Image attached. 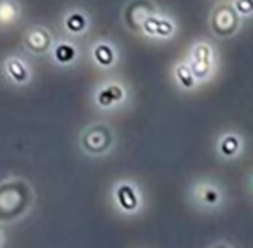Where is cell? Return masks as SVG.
<instances>
[{
    "instance_id": "cell-6",
    "label": "cell",
    "mask_w": 253,
    "mask_h": 248,
    "mask_svg": "<svg viewBox=\"0 0 253 248\" xmlns=\"http://www.w3.org/2000/svg\"><path fill=\"white\" fill-rule=\"evenodd\" d=\"M91 24H93L91 14L84 7L80 5L67 7L60 14V19H59V26L62 35L73 38V40H81V38L86 37L91 30Z\"/></svg>"
},
{
    "instance_id": "cell-1",
    "label": "cell",
    "mask_w": 253,
    "mask_h": 248,
    "mask_svg": "<svg viewBox=\"0 0 253 248\" xmlns=\"http://www.w3.org/2000/svg\"><path fill=\"white\" fill-rule=\"evenodd\" d=\"M80 148L83 154L90 157H103L110 154L116 143V134L112 127L105 123H91L86 127H83L78 138Z\"/></svg>"
},
{
    "instance_id": "cell-8",
    "label": "cell",
    "mask_w": 253,
    "mask_h": 248,
    "mask_svg": "<svg viewBox=\"0 0 253 248\" xmlns=\"http://www.w3.org/2000/svg\"><path fill=\"white\" fill-rule=\"evenodd\" d=\"M186 62L198 83L207 81L213 74V67H215V52H213L212 45L207 41L193 43Z\"/></svg>"
},
{
    "instance_id": "cell-11",
    "label": "cell",
    "mask_w": 253,
    "mask_h": 248,
    "mask_svg": "<svg viewBox=\"0 0 253 248\" xmlns=\"http://www.w3.org/2000/svg\"><path fill=\"white\" fill-rule=\"evenodd\" d=\"M157 10L159 9L152 0H129L123 10V23L129 31L140 33V26L143 19Z\"/></svg>"
},
{
    "instance_id": "cell-12",
    "label": "cell",
    "mask_w": 253,
    "mask_h": 248,
    "mask_svg": "<svg viewBox=\"0 0 253 248\" xmlns=\"http://www.w3.org/2000/svg\"><path fill=\"white\" fill-rule=\"evenodd\" d=\"M23 19L21 0H0V26L12 28Z\"/></svg>"
},
{
    "instance_id": "cell-13",
    "label": "cell",
    "mask_w": 253,
    "mask_h": 248,
    "mask_svg": "<svg viewBox=\"0 0 253 248\" xmlns=\"http://www.w3.org/2000/svg\"><path fill=\"white\" fill-rule=\"evenodd\" d=\"M116 200L119 204V207L126 212H134L140 205V198H138V191L134 185L131 183H121L116 188Z\"/></svg>"
},
{
    "instance_id": "cell-7",
    "label": "cell",
    "mask_w": 253,
    "mask_h": 248,
    "mask_svg": "<svg viewBox=\"0 0 253 248\" xmlns=\"http://www.w3.org/2000/svg\"><path fill=\"white\" fill-rule=\"evenodd\" d=\"M127 98L126 84L119 80H105L95 86L91 93V102L100 111H114L123 105Z\"/></svg>"
},
{
    "instance_id": "cell-3",
    "label": "cell",
    "mask_w": 253,
    "mask_h": 248,
    "mask_svg": "<svg viewBox=\"0 0 253 248\" xmlns=\"http://www.w3.org/2000/svg\"><path fill=\"white\" fill-rule=\"evenodd\" d=\"M53 41H55V33L43 23L28 24L21 35L23 52L31 59L48 57Z\"/></svg>"
},
{
    "instance_id": "cell-2",
    "label": "cell",
    "mask_w": 253,
    "mask_h": 248,
    "mask_svg": "<svg viewBox=\"0 0 253 248\" xmlns=\"http://www.w3.org/2000/svg\"><path fill=\"white\" fill-rule=\"evenodd\" d=\"M0 74L3 81L14 88H28L35 80V69L24 52H9L0 61Z\"/></svg>"
},
{
    "instance_id": "cell-5",
    "label": "cell",
    "mask_w": 253,
    "mask_h": 248,
    "mask_svg": "<svg viewBox=\"0 0 253 248\" xmlns=\"http://www.w3.org/2000/svg\"><path fill=\"white\" fill-rule=\"evenodd\" d=\"M210 30L217 38H229L240 31L243 17L234 10L231 2H219L210 10Z\"/></svg>"
},
{
    "instance_id": "cell-9",
    "label": "cell",
    "mask_w": 253,
    "mask_h": 248,
    "mask_svg": "<svg viewBox=\"0 0 253 248\" xmlns=\"http://www.w3.org/2000/svg\"><path fill=\"white\" fill-rule=\"evenodd\" d=\"M88 59L98 71H112L121 61L119 47L109 38H97L88 47Z\"/></svg>"
},
{
    "instance_id": "cell-10",
    "label": "cell",
    "mask_w": 253,
    "mask_h": 248,
    "mask_svg": "<svg viewBox=\"0 0 253 248\" xmlns=\"http://www.w3.org/2000/svg\"><path fill=\"white\" fill-rule=\"evenodd\" d=\"M140 35L150 40H169L176 35V23L160 10L150 14L140 26Z\"/></svg>"
},
{
    "instance_id": "cell-17",
    "label": "cell",
    "mask_w": 253,
    "mask_h": 248,
    "mask_svg": "<svg viewBox=\"0 0 253 248\" xmlns=\"http://www.w3.org/2000/svg\"><path fill=\"white\" fill-rule=\"evenodd\" d=\"M231 5L243 19L253 16V0H231Z\"/></svg>"
},
{
    "instance_id": "cell-16",
    "label": "cell",
    "mask_w": 253,
    "mask_h": 248,
    "mask_svg": "<svg viewBox=\"0 0 253 248\" xmlns=\"http://www.w3.org/2000/svg\"><path fill=\"white\" fill-rule=\"evenodd\" d=\"M202 202L205 205H215L220 198V193L215 186H210V185H203L202 186Z\"/></svg>"
},
{
    "instance_id": "cell-4",
    "label": "cell",
    "mask_w": 253,
    "mask_h": 248,
    "mask_svg": "<svg viewBox=\"0 0 253 248\" xmlns=\"http://www.w3.org/2000/svg\"><path fill=\"white\" fill-rule=\"evenodd\" d=\"M47 59L59 71L76 69L80 66L81 59H83V48L78 43V40L64 37V35L62 37H55V41H53Z\"/></svg>"
},
{
    "instance_id": "cell-15",
    "label": "cell",
    "mask_w": 253,
    "mask_h": 248,
    "mask_svg": "<svg viewBox=\"0 0 253 248\" xmlns=\"http://www.w3.org/2000/svg\"><path fill=\"white\" fill-rule=\"evenodd\" d=\"M241 152V138L234 133H227L219 141V154L222 157L233 159Z\"/></svg>"
},
{
    "instance_id": "cell-14",
    "label": "cell",
    "mask_w": 253,
    "mask_h": 248,
    "mask_svg": "<svg viewBox=\"0 0 253 248\" xmlns=\"http://www.w3.org/2000/svg\"><path fill=\"white\" fill-rule=\"evenodd\" d=\"M174 80H176V83L179 84L183 90H193L198 84L197 78L193 76V73H191L186 61L177 62L176 66H174Z\"/></svg>"
}]
</instances>
